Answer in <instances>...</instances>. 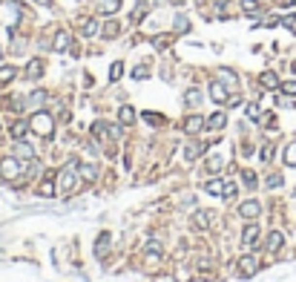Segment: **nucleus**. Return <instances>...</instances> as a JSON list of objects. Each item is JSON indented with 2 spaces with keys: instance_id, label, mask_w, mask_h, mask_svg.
Returning <instances> with one entry per match:
<instances>
[{
  "instance_id": "obj_7",
  "label": "nucleus",
  "mask_w": 296,
  "mask_h": 282,
  "mask_svg": "<svg viewBox=\"0 0 296 282\" xmlns=\"http://www.w3.org/2000/svg\"><path fill=\"white\" fill-rule=\"evenodd\" d=\"M259 213H262V205H259L256 199H247V202L239 205V216H242V219H256Z\"/></svg>"
},
{
  "instance_id": "obj_20",
  "label": "nucleus",
  "mask_w": 296,
  "mask_h": 282,
  "mask_svg": "<svg viewBox=\"0 0 296 282\" xmlns=\"http://www.w3.org/2000/svg\"><path fill=\"white\" fill-rule=\"evenodd\" d=\"M81 32H84V38H95V35L101 32L98 20H95V18H87V20H84V26H81Z\"/></svg>"
},
{
  "instance_id": "obj_5",
  "label": "nucleus",
  "mask_w": 296,
  "mask_h": 282,
  "mask_svg": "<svg viewBox=\"0 0 296 282\" xmlns=\"http://www.w3.org/2000/svg\"><path fill=\"white\" fill-rule=\"evenodd\" d=\"M236 268H239V274H242V277H253V274L259 271V262H256V256L244 253V256L236 262Z\"/></svg>"
},
{
  "instance_id": "obj_15",
  "label": "nucleus",
  "mask_w": 296,
  "mask_h": 282,
  "mask_svg": "<svg viewBox=\"0 0 296 282\" xmlns=\"http://www.w3.org/2000/svg\"><path fill=\"white\" fill-rule=\"evenodd\" d=\"M259 84H262L264 90H279V78H276V72H270V69L259 75Z\"/></svg>"
},
{
  "instance_id": "obj_10",
  "label": "nucleus",
  "mask_w": 296,
  "mask_h": 282,
  "mask_svg": "<svg viewBox=\"0 0 296 282\" xmlns=\"http://www.w3.org/2000/svg\"><path fill=\"white\" fill-rule=\"evenodd\" d=\"M15 156L20 158V161H32L35 158V147L32 144H26L23 138H17V141H15Z\"/></svg>"
},
{
  "instance_id": "obj_17",
  "label": "nucleus",
  "mask_w": 296,
  "mask_h": 282,
  "mask_svg": "<svg viewBox=\"0 0 296 282\" xmlns=\"http://www.w3.org/2000/svg\"><path fill=\"white\" fill-rule=\"evenodd\" d=\"M204 124H207V121H204L201 115H187V118H184V132H198Z\"/></svg>"
},
{
  "instance_id": "obj_31",
  "label": "nucleus",
  "mask_w": 296,
  "mask_h": 282,
  "mask_svg": "<svg viewBox=\"0 0 296 282\" xmlns=\"http://www.w3.org/2000/svg\"><path fill=\"white\" fill-rule=\"evenodd\" d=\"M242 9H244V15H259V0H242Z\"/></svg>"
},
{
  "instance_id": "obj_22",
  "label": "nucleus",
  "mask_w": 296,
  "mask_h": 282,
  "mask_svg": "<svg viewBox=\"0 0 296 282\" xmlns=\"http://www.w3.org/2000/svg\"><path fill=\"white\" fill-rule=\"evenodd\" d=\"M204 190H207L210 196H222V193H225V182H222V179H210V182H204Z\"/></svg>"
},
{
  "instance_id": "obj_38",
  "label": "nucleus",
  "mask_w": 296,
  "mask_h": 282,
  "mask_svg": "<svg viewBox=\"0 0 296 282\" xmlns=\"http://www.w3.org/2000/svg\"><path fill=\"white\" fill-rule=\"evenodd\" d=\"M282 182H285V179H282V176H279V173H270V176H267V188H270V190L282 188Z\"/></svg>"
},
{
  "instance_id": "obj_41",
  "label": "nucleus",
  "mask_w": 296,
  "mask_h": 282,
  "mask_svg": "<svg viewBox=\"0 0 296 282\" xmlns=\"http://www.w3.org/2000/svg\"><path fill=\"white\" fill-rule=\"evenodd\" d=\"M184 98H187V104H193V107H196L198 101H201V93H198V90H190V93L184 95Z\"/></svg>"
},
{
  "instance_id": "obj_6",
  "label": "nucleus",
  "mask_w": 296,
  "mask_h": 282,
  "mask_svg": "<svg viewBox=\"0 0 296 282\" xmlns=\"http://www.w3.org/2000/svg\"><path fill=\"white\" fill-rule=\"evenodd\" d=\"M210 98H213L216 104H227V101H230V90H227V84H222V81H210Z\"/></svg>"
},
{
  "instance_id": "obj_35",
  "label": "nucleus",
  "mask_w": 296,
  "mask_h": 282,
  "mask_svg": "<svg viewBox=\"0 0 296 282\" xmlns=\"http://www.w3.org/2000/svg\"><path fill=\"white\" fill-rule=\"evenodd\" d=\"M141 118L147 121V124H164V115H158V113H141Z\"/></svg>"
},
{
  "instance_id": "obj_23",
  "label": "nucleus",
  "mask_w": 296,
  "mask_h": 282,
  "mask_svg": "<svg viewBox=\"0 0 296 282\" xmlns=\"http://www.w3.org/2000/svg\"><path fill=\"white\" fill-rule=\"evenodd\" d=\"M225 124H227V115H225V113H213V115L207 118V127H210V130H222Z\"/></svg>"
},
{
  "instance_id": "obj_25",
  "label": "nucleus",
  "mask_w": 296,
  "mask_h": 282,
  "mask_svg": "<svg viewBox=\"0 0 296 282\" xmlns=\"http://www.w3.org/2000/svg\"><path fill=\"white\" fill-rule=\"evenodd\" d=\"M37 193H40L43 199H52V196H55V182H52V179H43V182L37 185Z\"/></svg>"
},
{
  "instance_id": "obj_49",
  "label": "nucleus",
  "mask_w": 296,
  "mask_h": 282,
  "mask_svg": "<svg viewBox=\"0 0 296 282\" xmlns=\"http://www.w3.org/2000/svg\"><path fill=\"white\" fill-rule=\"evenodd\" d=\"M193 202H196V196H190V193H187V196H184V202H181V205H184V207H193Z\"/></svg>"
},
{
  "instance_id": "obj_50",
  "label": "nucleus",
  "mask_w": 296,
  "mask_h": 282,
  "mask_svg": "<svg viewBox=\"0 0 296 282\" xmlns=\"http://www.w3.org/2000/svg\"><path fill=\"white\" fill-rule=\"evenodd\" d=\"M0 61H3V46H0Z\"/></svg>"
},
{
  "instance_id": "obj_46",
  "label": "nucleus",
  "mask_w": 296,
  "mask_h": 282,
  "mask_svg": "<svg viewBox=\"0 0 296 282\" xmlns=\"http://www.w3.org/2000/svg\"><path fill=\"white\" fill-rule=\"evenodd\" d=\"M106 132H109L112 138H118V135H121V127L118 124H106Z\"/></svg>"
},
{
  "instance_id": "obj_27",
  "label": "nucleus",
  "mask_w": 296,
  "mask_h": 282,
  "mask_svg": "<svg viewBox=\"0 0 296 282\" xmlns=\"http://www.w3.org/2000/svg\"><path fill=\"white\" fill-rule=\"evenodd\" d=\"M198 153H201V144H196V141L184 144V161H196Z\"/></svg>"
},
{
  "instance_id": "obj_14",
  "label": "nucleus",
  "mask_w": 296,
  "mask_h": 282,
  "mask_svg": "<svg viewBox=\"0 0 296 282\" xmlns=\"http://www.w3.org/2000/svg\"><path fill=\"white\" fill-rule=\"evenodd\" d=\"M78 176H81V182H95L98 179V167L95 164H78Z\"/></svg>"
},
{
  "instance_id": "obj_2",
  "label": "nucleus",
  "mask_w": 296,
  "mask_h": 282,
  "mask_svg": "<svg viewBox=\"0 0 296 282\" xmlns=\"http://www.w3.org/2000/svg\"><path fill=\"white\" fill-rule=\"evenodd\" d=\"M0 179H3V182H15V179H20L17 156H3L0 158Z\"/></svg>"
},
{
  "instance_id": "obj_45",
  "label": "nucleus",
  "mask_w": 296,
  "mask_h": 282,
  "mask_svg": "<svg viewBox=\"0 0 296 282\" xmlns=\"http://www.w3.org/2000/svg\"><path fill=\"white\" fill-rule=\"evenodd\" d=\"M259 115H262V113H259V104H250V107H247V118H253V121H256Z\"/></svg>"
},
{
  "instance_id": "obj_19",
  "label": "nucleus",
  "mask_w": 296,
  "mask_h": 282,
  "mask_svg": "<svg viewBox=\"0 0 296 282\" xmlns=\"http://www.w3.org/2000/svg\"><path fill=\"white\" fill-rule=\"evenodd\" d=\"M101 35H104L106 40H112V38H118V35H121V23H118V20H106V26L101 29Z\"/></svg>"
},
{
  "instance_id": "obj_11",
  "label": "nucleus",
  "mask_w": 296,
  "mask_h": 282,
  "mask_svg": "<svg viewBox=\"0 0 296 282\" xmlns=\"http://www.w3.org/2000/svg\"><path fill=\"white\" fill-rule=\"evenodd\" d=\"M256 242H259V225H247L244 233H242V245L244 248H253Z\"/></svg>"
},
{
  "instance_id": "obj_26",
  "label": "nucleus",
  "mask_w": 296,
  "mask_h": 282,
  "mask_svg": "<svg viewBox=\"0 0 296 282\" xmlns=\"http://www.w3.org/2000/svg\"><path fill=\"white\" fill-rule=\"evenodd\" d=\"M52 49H55V52H66V49H69V35H66V32H58V35H55Z\"/></svg>"
},
{
  "instance_id": "obj_47",
  "label": "nucleus",
  "mask_w": 296,
  "mask_h": 282,
  "mask_svg": "<svg viewBox=\"0 0 296 282\" xmlns=\"http://www.w3.org/2000/svg\"><path fill=\"white\" fill-rule=\"evenodd\" d=\"M147 75H150V72H147L144 66H135V72H132V78H147Z\"/></svg>"
},
{
  "instance_id": "obj_42",
  "label": "nucleus",
  "mask_w": 296,
  "mask_h": 282,
  "mask_svg": "<svg viewBox=\"0 0 296 282\" xmlns=\"http://www.w3.org/2000/svg\"><path fill=\"white\" fill-rule=\"evenodd\" d=\"M225 199H236V185L233 182H225V193H222Z\"/></svg>"
},
{
  "instance_id": "obj_39",
  "label": "nucleus",
  "mask_w": 296,
  "mask_h": 282,
  "mask_svg": "<svg viewBox=\"0 0 296 282\" xmlns=\"http://www.w3.org/2000/svg\"><path fill=\"white\" fill-rule=\"evenodd\" d=\"M279 90L285 95H296V81H285V84H279Z\"/></svg>"
},
{
  "instance_id": "obj_40",
  "label": "nucleus",
  "mask_w": 296,
  "mask_h": 282,
  "mask_svg": "<svg viewBox=\"0 0 296 282\" xmlns=\"http://www.w3.org/2000/svg\"><path fill=\"white\" fill-rule=\"evenodd\" d=\"M222 164H225L222 156H216V158H210V161H207V170H213V173H216V170H222Z\"/></svg>"
},
{
  "instance_id": "obj_37",
  "label": "nucleus",
  "mask_w": 296,
  "mask_h": 282,
  "mask_svg": "<svg viewBox=\"0 0 296 282\" xmlns=\"http://www.w3.org/2000/svg\"><path fill=\"white\" fill-rule=\"evenodd\" d=\"M124 75V63L118 61V63H112V69H109V81H118Z\"/></svg>"
},
{
  "instance_id": "obj_16",
  "label": "nucleus",
  "mask_w": 296,
  "mask_h": 282,
  "mask_svg": "<svg viewBox=\"0 0 296 282\" xmlns=\"http://www.w3.org/2000/svg\"><path fill=\"white\" fill-rule=\"evenodd\" d=\"M40 75H43V61H40V58L29 61V66H26V78H29V81H37Z\"/></svg>"
},
{
  "instance_id": "obj_29",
  "label": "nucleus",
  "mask_w": 296,
  "mask_h": 282,
  "mask_svg": "<svg viewBox=\"0 0 296 282\" xmlns=\"http://www.w3.org/2000/svg\"><path fill=\"white\" fill-rule=\"evenodd\" d=\"M15 75H17V69H15V66H9V63H6V66H0V84H9Z\"/></svg>"
},
{
  "instance_id": "obj_1",
  "label": "nucleus",
  "mask_w": 296,
  "mask_h": 282,
  "mask_svg": "<svg viewBox=\"0 0 296 282\" xmlns=\"http://www.w3.org/2000/svg\"><path fill=\"white\" fill-rule=\"evenodd\" d=\"M29 130L32 132H37L40 138H52L55 135V118L49 115V113H43V110H37V113H32V118H29Z\"/></svg>"
},
{
  "instance_id": "obj_9",
  "label": "nucleus",
  "mask_w": 296,
  "mask_h": 282,
  "mask_svg": "<svg viewBox=\"0 0 296 282\" xmlns=\"http://www.w3.org/2000/svg\"><path fill=\"white\" fill-rule=\"evenodd\" d=\"M161 253H164V245H161L158 239H150V242L144 245V256H147V262H156V259H161Z\"/></svg>"
},
{
  "instance_id": "obj_30",
  "label": "nucleus",
  "mask_w": 296,
  "mask_h": 282,
  "mask_svg": "<svg viewBox=\"0 0 296 282\" xmlns=\"http://www.w3.org/2000/svg\"><path fill=\"white\" fill-rule=\"evenodd\" d=\"M118 115H121V124H132V121H135V110H132V107H121Z\"/></svg>"
},
{
  "instance_id": "obj_34",
  "label": "nucleus",
  "mask_w": 296,
  "mask_h": 282,
  "mask_svg": "<svg viewBox=\"0 0 296 282\" xmlns=\"http://www.w3.org/2000/svg\"><path fill=\"white\" fill-rule=\"evenodd\" d=\"M173 43V35H158V38H153V46L156 49H167Z\"/></svg>"
},
{
  "instance_id": "obj_33",
  "label": "nucleus",
  "mask_w": 296,
  "mask_h": 282,
  "mask_svg": "<svg viewBox=\"0 0 296 282\" xmlns=\"http://www.w3.org/2000/svg\"><path fill=\"white\" fill-rule=\"evenodd\" d=\"M175 32H190V18L187 15H175Z\"/></svg>"
},
{
  "instance_id": "obj_32",
  "label": "nucleus",
  "mask_w": 296,
  "mask_h": 282,
  "mask_svg": "<svg viewBox=\"0 0 296 282\" xmlns=\"http://www.w3.org/2000/svg\"><path fill=\"white\" fill-rule=\"evenodd\" d=\"M285 164H288V167H296V141L285 147Z\"/></svg>"
},
{
  "instance_id": "obj_48",
  "label": "nucleus",
  "mask_w": 296,
  "mask_h": 282,
  "mask_svg": "<svg viewBox=\"0 0 296 282\" xmlns=\"http://www.w3.org/2000/svg\"><path fill=\"white\" fill-rule=\"evenodd\" d=\"M282 23H285V26H288V29H294V32H296V18H294V15H291V18H285V20H282Z\"/></svg>"
},
{
  "instance_id": "obj_28",
  "label": "nucleus",
  "mask_w": 296,
  "mask_h": 282,
  "mask_svg": "<svg viewBox=\"0 0 296 282\" xmlns=\"http://www.w3.org/2000/svg\"><path fill=\"white\" fill-rule=\"evenodd\" d=\"M109 242H112V236H109V233H101L98 242H95V253H98V256H104V253L109 251Z\"/></svg>"
},
{
  "instance_id": "obj_24",
  "label": "nucleus",
  "mask_w": 296,
  "mask_h": 282,
  "mask_svg": "<svg viewBox=\"0 0 296 282\" xmlns=\"http://www.w3.org/2000/svg\"><path fill=\"white\" fill-rule=\"evenodd\" d=\"M26 130H29V121H23V118H20V121H15V124H12L9 132H12V138L17 141V138H23V135H26Z\"/></svg>"
},
{
  "instance_id": "obj_12",
  "label": "nucleus",
  "mask_w": 296,
  "mask_h": 282,
  "mask_svg": "<svg viewBox=\"0 0 296 282\" xmlns=\"http://www.w3.org/2000/svg\"><path fill=\"white\" fill-rule=\"evenodd\" d=\"M121 9V0H98L95 3V12L98 15H115Z\"/></svg>"
},
{
  "instance_id": "obj_44",
  "label": "nucleus",
  "mask_w": 296,
  "mask_h": 282,
  "mask_svg": "<svg viewBox=\"0 0 296 282\" xmlns=\"http://www.w3.org/2000/svg\"><path fill=\"white\" fill-rule=\"evenodd\" d=\"M104 130H106V124H104V121H95V124H92V135L101 138V135H104Z\"/></svg>"
},
{
  "instance_id": "obj_4",
  "label": "nucleus",
  "mask_w": 296,
  "mask_h": 282,
  "mask_svg": "<svg viewBox=\"0 0 296 282\" xmlns=\"http://www.w3.org/2000/svg\"><path fill=\"white\" fill-rule=\"evenodd\" d=\"M81 176H78V164L72 161V164H66L64 170L58 173V182H61V190H72L75 188V182H78Z\"/></svg>"
},
{
  "instance_id": "obj_21",
  "label": "nucleus",
  "mask_w": 296,
  "mask_h": 282,
  "mask_svg": "<svg viewBox=\"0 0 296 282\" xmlns=\"http://www.w3.org/2000/svg\"><path fill=\"white\" fill-rule=\"evenodd\" d=\"M219 81H222V84H227V90H233V87L239 84V78H236V72H230V69H225V66L219 69Z\"/></svg>"
},
{
  "instance_id": "obj_13",
  "label": "nucleus",
  "mask_w": 296,
  "mask_h": 282,
  "mask_svg": "<svg viewBox=\"0 0 296 282\" xmlns=\"http://www.w3.org/2000/svg\"><path fill=\"white\" fill-rule=\"evenodd\" d=\"M43 101H49V93H46V90H35V93L26 98V107H29V110H40Z\"/></svg>"
},
{
  "instance_id": "obj_3",
  "label": "nucleus",
  "mask_w": 296,
  "mask_h": 282,
  "mask_svg": "<svg viewBox=\"0 0 296 282\" xmlns=\"http://www.w3.org/2000/svg\"><path fill=\"white\" fill-rule=\"evenodd\" d=\"M17 20H20V6L12 3V0H3V3H0V23H6V26L12 29Z\"/></svg>"
},
{
  "instance_id": "obj_43",
  "label": "nucleus",
  "mask_w": 296,
  "mask_h": 282,
  "mask_svg": "<svg viewBox=\"0 0 296 282\" xmlns=\"http://www.w3.org/2000/svg\"><path fill=\"white\" fill-rule=\"evenodd\" d=\"M270 158H273V144H264V147H262V161L267 164Z\"/></svg>"
},
{
  "instance_id": "obj_18",
  "label": "nucleus",
  "mask_w": 296,
  "mask_h": 282,
  "mask_svg": "<svg viewBox=\"0 0 296 282\" xmlns=\"http://www.w3.org/2000/svg\"><path fill=\"white\" fill-rule=\"evenodd\" d=\"M210 219H213V216H210V210H196V213H193V225H196L198 230L210 227Z\"/></svg>"
},
{
  "instance_id": "obj_8",
  "label": "nucleus",
  "mask_w": 296,
  "mask_h": 282,
  "mask_svg": "<svg viewBox=\"0 0 296 282\" xmlns=\"http://www.w3.org/2000/svg\"><path fill=\"white\" fill-rule=\"evenodd\" d=\"M264 248H267L270 253L282 251V248H285V233H282V230H270L267 239H264Z\"/></svg>"
},
{
  "instance_id": "obj_36",
  "label": "nucleus",
  "mask_w": 296,
  "mask_h": 282,
  "mask_svg": "<svg viewBox=\"0 0 296 282\" xmlns=\"http://www.w3.org/2000/svg\"><path fill=\"white\" fill-rule=\"evenodd\" d=\"M242 182H244V188H256V173L253 170H242Z\"/></svg>"
},
{
  "instance_id": "obj_51",
  "label": "nucleus",
  "mask_w": 296,
  "mask_h": 282,
  "mask_svg": "<svg viewBox=\"0 0 296 282\" xmlns=\"http://www.w3.org/2000/svg\"><path fill=\"white\" fill-rule=\"evenodd\" d=\"M138 3H147V0H138Z\"/></svg>"
}]
</instances>
